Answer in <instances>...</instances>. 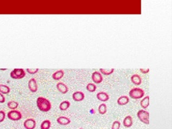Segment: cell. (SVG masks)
Wrapping results in <instances>:
<instances>
[{"label": "cell", "mask_w": 172, "mask_h": 129, "mask_svg": "<svg viewBox=\"0 0 172 129\" xmlns=\"http://www.w3.org/2000/svg\"><path fill=\"white\" fill-rule=\"evenodd\" d=\"M36 105L38 109L42 112H48L51 108V103L50 101L42 96L37 99Z\"/></svg>", "instance_id": "cell-1"}, {"label": "cell", "mask_w": 172, "mask_h": 129, "mask_svg": "<svg viewBox=\"0 0 172 129\" xmlns=\"http://www.w3.org/2000/svg\"><path fill=\"white\" fill-rule=\"evenodd\" d=\"M145 95V91L143 89L135 87L131 89L129 91V95L131 98L135 100L141 99Z\"/></svg>", "instance_id": "cell-2"}, {"label": "cell", "mask_w": 172, "mask_h": 129, "mask_svg": "<svg viewBox=\"0 0 172 129\" xmlns=\"http://www.w3.org/2000/svg\"><path fill=\"white\" fill-rule=\"evenodd\" d=\"M137 116L139 120L144 124H149V113L147 111L143 109L139 110L137 113Z\"/></svg>", "instance_id": "cell-3"}, {"label": "cell", "mask_w": 172, "mask_h": 129, "mask_svg": "<svg viewBox=\"0 0 172 129\" xmlns=\"http://www.w3.org/2000/svg\"><path fill=\"white\" fill-rule=\"evenodd\" d=\"M25 72L23 68H15L10 73V77L12 79L17 80L23 79L25 76Z\"/></svg>", "instance_id": "cell-4"}, {"label": "cell", "mask_w": 172, "mask_h": 129, "mask_svg": "<svg viewBox=\"0 0 172 129\" xmlns=\"http://www.w3.org/2000/svg\"><path fill=\"white\" fill-rule=\"evenodd\" d=\"M7 117L10 120L13 121H17L21 120L22 115L21 112L19 110H11L8 112Z\"/></svg>", "instance_id": "cell-5"}, {"label": "cell", "mask_w": 172, "mask_h": 129, "mask_svg": "<svg viewBox=\"0 0 172 129\" xmlns=\"http://www.w3.org/2000/svg\"><path fill=\"white\" fill-rule=\"evenodd\" d=\"M24 128L25 129H34L36 126V122L33 118H28L23 123Z\"/></svg>", "instance_id": "cell-6"}, {"label": "cell", "mask_w": 172, "mask_h": 129, "mask_svg": "<svg viewBox=\"0 0 172 129\" xmlns=\"http://www.w3.org/2000/svg\"><path fill=\"white\" fill-rule=\"evenodd\" d=\"M92 80L96 83H100L103 80V77L101 72L95 71L92 73Z\"/></svg>", "instance_id": "cell-7"}, {"label": "cell", "mask_w": 172, "mask_h": 129, "mask_svg": "<svg viewBox=\"0 0 172 129\" xmlns=\"http://www.w3.org/2000/svg\"><path fill=\"white\" fill-rule=\"evenodd\" d=\"M28 85L29 90L32 93H35L37 91L38 86L37 81L35 78H32L29 80Z\"/></svg>", "instance_id": "cell-8"}, {"label": "cell", "mask_w": 172, "mask_h": 129, "mask_svg": "<svg viewBox=\"0 0 172 129\" xmlns=\"http://www.w3.org/2000/svg\"><path fill=\"white\" fill-rule=\"evenodd\" d=\"M72 99L75 101L79 102L83 100L85 98V94L83 92L81 91H77L73 93L72 94Z\"/></svg>", "instance_id": "cell-9"}, {"label": "cell", "mask_w": 172, "mask_h": 129, "mask_svg": "<svg viewBox=\"0 0 172 129\" xmlns=\"http://www.w3.org/2000/svg\"><path fill=\"white\" fill-rule=\"evenodd\" d=\"M56 87L58 91L59 92H61V93H62L63 94H65L66 93H67L69 91V88L65 83H64L63 82H58L56 85Z\"/></svg>", "instance_id": "cell-10"}, {"label": "cell", "mask_w": 172, "mask_h": 129, "mask_svg": "<svg viewBox=\"0 0 172 129\" xmlns=\"http://www.w3.org/2000/svg\"><path fill=\"white\" fill-rule=\"evenodd\" d=\"M97 98L101 101L106 102L110 99L109 95L105 91H100L97 94Z\"/></svg>", "instance_id": "cell-11"}, {"label": "cell", "mask_w": 172, "mask_h": 129, "mask_svg": "<svg viewBox=\"0 0 172 129\" xmlns=\"http://www.w3.org/2000/svg\"><path fill=\"white\" fill-rule=\"evenodd\" d=\"M57 122L59 124L67 125L71 123V120L65 116H59L57 118Z\"/></svg>", "instance_id": "cell-12"}, {"label": "cell", "mask_w": 172, "mask_h": 129, "mask_svg": "<svg viewBox=\"0 0 172 129\" xmlns=\"http://www.w3.org/2000/svg\"><path fill=\"white\" fill-rule=\"evenodd\" d=\"M131 81L135 85H140L142 82L141 77L137 74H134L131 77Z\"/></svg>", "instance_id": "cell-13"}, {"label": "cell", "mask_w": 172, "mask_h": 129, "mask_svg": "<svg viewBox=\"0 0 172 129\" xmlns=\"http://www.w3.org/2000/svg\"><path fill=\"white\" fill-rule=\"evenodd\" d=\"M123 125L125 128H129L133 125V120L131 116L128 115L124 118L123 122Z\"/></svg>", "instance_id": "cell-14"}, {"label": "cell", "mask_w": 172, "mask_h": 129, "mask_svg": "<svg viewBox=\"0 0 172 129\" xmlns=\"http://www.w3.org/2000/svg\"><path fill=\"white\" fill-rule=\"evenodd\" d=\"M129 101V97L126 95H122L120 96L117 100V103L120 105H127Z\"/></svg>", "instance_id": "cell-15"}, {"label": "cell", "mask_w": 172, "mask_h": 129, "mask_svg": "<svg viewBox=\"0 0 172 129\" xmlns=\"http://www.w3.org/2000/svg\"><path fill=\"white\" fill-rule=\"evenodd\" d=\"M64 75V71L63 69H59L53 73L52 74V77L55 80H59L62 78Z\"/></svg>", "instance_id": "cell-16"}, {"label": "cell", "mask_w": 172, "mask_h": 129, "mask_svg": "<svg viewBox=\"0 0 172 129\" xmlns=\"http://www.w3.org/2000/svg\"><path fill=\"white\" fill-rule=\"evenodd\" d=\"M149 105V96H146L140 101V105L143 109H146Z\"/></svg>", "instance_id": "cell-17"}, {"label": "cell", "mask_w": 172, "mask_h": 129, "mask_svg": "<svg viewBox=\"0 0 172 129\" xmlns=\"http://www.w3.org/2000/svg\"><path fill=\"white\" fill-rule=\"evenodd\" d=\"M70 105H71L70 102L69 101H63L59 105V109L62 110V111L67 110V109L70 107Z\"/></svg>", "instance_id": "cell-18"}, {"label": "cell", "mask_w": 172, "mask_h": 129, "mask_svg": "<svg viewBox=\"0 0 172 129\" xmlns=\"http://www.w3.org/2000/svg\"><path fill=\"white\" fill-rule=\"evenodd\" d=\"M51 125V123L50 120H43L41 124V129H50Z\"/></svg>", "instance_id": "cell-19"}, {"label": "cell", "mask_w": 172, "mask_h": 129, "mask_svg": "<svg viewBox=\"0 0 172 129\" xmlns=\"http://www.w3.org/2000/svg\"><path fill=\"white\" fill-rule=\"evenodd\" d=\"M10 91L9 87L7 85L0 84V93L3 94H8Z\"/></svg>", "instance_id": "cell-20"}, {"label": "cell", "mask_w": 172, "mask_h": 129, "mask_svg": "<svg viewBox=\"0 0 172 129\" xmlns=\"http://www.w3.org/2000/svg\"><path fill=\"white\" fill-rule=\"evenodd\" d=\"M99 71L101 73L105 75H109L111 74H112L115 71V68H110V69H107V68H101L99 69Z\"/></svg>", "instance_id": "cell-21"}, {"label": "cell", "mask_w": 172, "mask_h": 129, "mask_svg": "<svg viewBox=\"0 0 172 129\" xmlns=\"http://www.w3.org/2000/svg\"><path fill=\"white\" fill-rule=\"evenodd\" d=\"M7 106L10 109L15 110L19 106V103L14 101H10L8 102Z\"/></svg>", "instance_id": "cell-22"}, {"label": "cell", "mask_w": 172, "mask_h": 129, "mask_svg": "<svg viewBox=\"0 0 172 129\" xmlns=\"http://www.w3.org/2000/svg\"><path fill=\"white\" fill-rule=\"evenodd\" d=\"M98 110L101 115H104L107 112V106L105 103H101L99 105Z\"/></svg>", "instance_id": "cell-23"}, {"label": "cell", "mask_w": 172, "mask_h": 129, "mask_svg": "<svg viewBox=\"0 0 172 129\" xmlns=\"http://www.w3.org/2000/svg\"><path fill=\"white\" fill-rule=\"evenodd\" d=\"M96 89H97V86L93 83H89L86 86L87 91L90 92H94L96 91Z\"/></svg>", "instance_id": "cell-24"}, {"label": "cell", "mask_w": 172, "mask_h": 129, "mask_svg": "<svg viewBox=\"0 0 172 129\" xmlns=\"http://www.w3.org/2000/svg\"><path fill=\"white\" fill-rule=\"evenodd\" d=\"M120 125L121 124L119 120H115L112 124L111 129H120Z\"/></svg>", "instance_id": "cell-25"}, {"label": "cell", "mask_w": 172, "mask_h": 129, "mask_svg": "<svg viewBox=\"0 0 172 129\" xmlns=\"http://www.w3.org/2000/svg\"><path fill=\"white\" fill-rule=\"evenodd\" d=\"M39 71V68H27V72L30 74H35Z\"/></svg>", "instance_id": "cell-26"}, {"label": "cell", "mask_w": 172, "mask_h": 129, "mask_svg": "<svg viewBox=\"0 0 172 129\" xmlns=\"http://www.w3.org/2000/svg\"><path fill=\"white\" fill-rule=\"evenodd\" d=\"M5 118V114L3 110H0V123L4 121Z\"/></svg>", "instance_id": "cell-27"}, {"label": "cell", "mask_w": 172, "mask_h": 129, "mask_svg": "<svg viewBox=\"0 0 172 129\" xmlns=\"http://www.w3.org/2000/svg\"><path fill=\"white\" fill-rule=\"evenodd\" d=\"M140 71L141 73H143V74H147L149 72V68H140Z\"/></svg>", "instance_id": "cell-28"}, {"label": "cell", "mask_w": 172, "mask_h": 129, "mask_svg": "<svg viewBox=\"0 0 172 129\" xmlns=\"http://www.w3.org/2000/svg\"><path fill=\"white\" fill-rule=\"evenodd\" d=\"M5 96L3 95V94L0 93V103H5Z\"/></svg>", "instance_id": "cell-29"}, {"label": "cell", "mask_w": 172, "mask_h": 129, "mask_svg": "<svg viewBox=\"0 0 172 129\" xmlns=\"http://www.w3.org/2000/svg\"><path fill=\"white\" fill-rule=\"evenodd\" d=\"M82 129V128H79V129Z\"/></svg>", "instance_id": "cell-30"}]
</instances>
